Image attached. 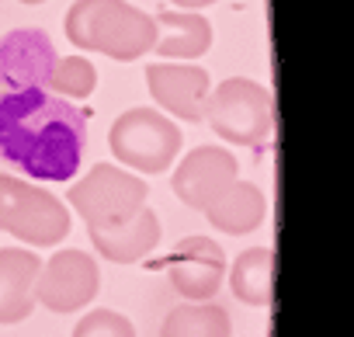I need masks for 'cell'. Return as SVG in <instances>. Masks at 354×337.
Listing matches in <instances>:
<instances>
[{"mask_svg": "<svg viewBox=\"0 0 354 337\" xmlns=\"http://www.w3.org/2000/svg\"><path fill=\"white\" fill-rule=\"evenodd\" d=\"M174 292L185 302H209L226 278V251L212 237H185L163 261Z\"/></svg>", "mask_w": 354, "mask_h": 337, "instance_id": "ba28073f", "label": "cell"}, {"mask_svg": "<svg viewBox=\"0 0 354 337\" xmlns=\"http://www.w3.org/2000/svg\"><path fill=\"white\" fill-rule=\"evenodd\" d=\"M160 337H233V320L219 302H181L163 316Z\"/></svg>", "mask_w": 354, "mask_h": 337, "instance_id": "e0dca14e", "label": "cell"}, {"mask_svg": "<svg viewBox=\"0 0 354 337\" xmlns=\"http://www.w3.org/2000/svg\"><path fill=\"white\" fill-rule=\"evenodd\" d=\"M94 251L111 261V264H136L142 257H149L160 244V219L156 212L146 206L136 219H129L125 226H115V230H87Z\"/></svg>", "mask_w": 354, "mask_h": 337, "instance_id": "5bb4252c", "label": "cell"}, {"mask_svg": "<svg viewBox=\"0 0 354 337\" xmlns=\"http://www.w3.org/2000/svg\"><path fill=\"white\" fill-rule=\"evenodd\" d=\"M66 39L84 53H101L118 63H132L153 53L156 25L129 0H77L66 11Z\"/></svg>", "mask_w": 354, "mask_h": 337, "instance_id": "7a4b0ae2", "label": "cell"}, {"mask_svg": "<svg viewBox=\"0 0 354 337\" xmlns=\"http://www.w3.org/2000/svg\"><path fill=\"white\" fill-rule=\"evenodd\" d=\"M42 257L21 247H0V323H21L35 309V278Z\"/></svg>", "mask_w": 354, "mask_h": 337, "instance_id": "7c38bea8", "label": "cell"}, {"mask_svg": "<svg viewBox=\"0 0 354 337\" xmlns=\"http://www.w3.org/2000/svg\"><path fill=\"white\" fill-rule=\"evenodd\" d=\"M0 233L32 247H53L70 233V209L49 188L0 174Z\"/></svg>", "mask_w": 354, "mask_h": 337, "instance_id": "5b68a950", "label": "cell"}, {"mask_svg": "<svg viewBox=\"0 0 354 337\" xmlns=\"http://www.w3.org/2000/svg\"><path fill=\"white\" fill-rule=\"evenodd\" d=\"M87 149V115L49 91L0 94V160L32 181H73Z\"/></svg>", "mask_w": 354, "mask_h": 337, "instance_id": "6da1fadb", "label": "cell"}, {"mask_svg": "<svg viewBox=\"0 0 354 337\" xmlns=\"http://www.w3.org/2000/svg\"><path fill=\"white\" fill-rule=\"evenodd\" d=\"M240 178V163L230 149L223 146H195L170 178L174 195L181 199L188 209L205 212L233 181Z\"/></svg>", "mask_w": 354, "mask_h": 337, "instance_id": "9c48e42d", "label": "cell"}, {"mask_svg": "<svg viewBox=\"0 0 354 337\" xmlns=\"http://www.w3.org/2000/svg\"><path fill=\"white\" fill-rule=\"evenodd\" d=\"M56 46L42 28H15L0 39V87L46 91L56 70Z\"/></svg>", "mask_w": 354, "mask_h": 337, "instance_id": "30bf717a", "label": "cell"}, {"mask_svg": "<svg viewBox=\"0 0 354 337\" xmlns=\"http://www.w3.org/2000/svg\"><path fill=\"white\" fill-rule=\"evenodd\" d=\"M230 289L243 306H271L274 295V251L250 247L230 268Z\"/></svg>", "mask_w": 354, "mask_h": 337, "instance_id": "2e32d148", "label": "cell"}, {"mask_svg": "<svg viewBox=\"0 0 354 337\" xmlns=\"http://www.w3.org/2000/svg\"><path fill=\"white\" fill-rule=\"evenodd\" d=\"M108 146L129 171L163 174L181 153V129L160 108H129L111 122Z\"/></svg>", "mask_w": 354, "mask_h": 337, "instance_id": "8992f818", "label": "cell"}, {"mask_svg": "<svg viewBox=\"0 0 354 337\" xmlns=\"http://www.w3.org/2000/svg\"><path fill=\"white\" fill-rule=\"evenodd\" d=\"M153 53L170 63H192L212 49V25L195 11H160L153 18Z\"/></svg>", "mask_w": 354, "mask_h": 337, "instance_id": "4fadbf2b", "label": "cell"}, {"mask_svg": "<svg viewBox=\"0 0 354 337\" xmlns=\"http://www.w3.org/2000/svg\"><path fill=\"white\" fill-rule=\"evenodd\" d=\"M101 289V268L87 251L66 247L56 251L49 261H42L35 278V306H46L49 313H77L87 302H94Z\"/></svg>", "mask_w": 354, "mask_h": 337, "instance_id": "52a82bcc", "label": "cell"}, {"mask_svg": "<svg viewBox=\"0 0 354 337\" xmlns=\"http://www.w3.org/2000/svg\"><path fill=\"white\" fill-rule=\"evenodd\" d=\"M21 4H42V0H21Z\"/></svg>", "mask_w": 354, "mask_h": 337, "instance_id": "44dd1931", "label": "cell"}, {"mask_svg": "<svg viewBox=\"0 0 354 337\" xmlns=\"http://www.w3.org/2000/svg\"><path fill=\"white\" fill-rule=\"evenodd\" d=\"M174 8H181V11H198V8H209L216 4V0H170Z\"/></svg>", "mask_w": 354, "mask_h": 337, "instance_id": "ffe728a7", "label": "cell"}, {"mask_svg": "<svg viewBox=\"0 0 354 337\" xmlns=\"http://www.w3.org/2000/svg\"><path fill=\"white\" fill-rule=\"evenodd\" d=\"M149 185L118 163H97L66 192V202L87 223V230H115L146 209Z\"/></svg>", "mask_w": 354, "mask_h": 337, "instance_id": "3957f363", "label": "cell"}, {"mask_svg": "<svg viewBox=\"0 0 354 337\" xmlns=\"http://www.w3.org/2000/svg\"><path fill=\"white\" fill-rule=\"evenodd\" d=\"M219 233H230V237H243V233H254L264 216H268V199L264 192L254 185V181H233L205 212H202Z\"/></svg>", "mask_w": 354, "mask_h": 337, "instance_id": "9a60e30c", "label": "cell"}, {"mask_svg": "<svg viewBox=\"0 0 354 337\" xmlns=\"http://www.w3.org/2000/svg\"><path fill=\"white\" fill-rule=\"evenodd\" d=\"M70 337H136V327L118 309H91L77 320Z\"/></svg>", "mask_w": 354, "mask_h": 337, "instance_id": "d6986e66", "label": "cell"}, {"mask_svg": "<svg viewBox=\"0 0 354 337\" xmlns=\"http://www.w3.org/2000/svg\"><path fill=\"white\" fill-rule=\"evenodd\" d=\"M94 87H97V70L87 56H59L46 91L66 101H84L94 94Z\"/></svg>", "mask_w": 354, "mask_h": 337, "instance_id": "ac0fdd59", "label": "cell"}, {"mask_svg": "<svg viewBox=\"0 0 354 337\" xmlns=\"http://www.w3.org/2000/svg\"><path fill=\"white\" fill-rule=\"evenodd\" d=\"M149 98L160 111L181 118V122H205V101L212 91V77L195 63H153L146 66Z\"/></svg>", "mask_w": 354, "mask_h": 337, "instance_id": "8fae6325", "label": "cell"}, {"mask_svg": "<svg viewBox=\"0 0 354 337\" xmlns=\"http://www.w3.org/2000/svg\"><path fill=\"white\" fill-rule=\"evenodd\" d=\"M205 122L233 146H264L274 136V98L257 80L226 77L209 91Z\"/></svg>", "mask_w": 354, "mask_h": 337, "instance_id": "277c9868", "label": "cell"}]
</instances>
